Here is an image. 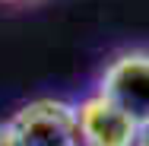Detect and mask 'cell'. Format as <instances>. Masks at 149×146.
<instances>
[{
	"label": "cell",
	"mask_w": 149,
	"mask_h": 146,
	"mask_svg": "<svg viewBox=\"0 0 149 146\" xmlns=\"http://www.w3.org/2000/svg\"><path fill=\"white\" fill-rule=\"evenodd\" d=\"M73 108H76V127L83 146H130L136 124L98 89Z\"/></svg>",
	"instance_id": "obj_3"
},
{
	"label": "cell",
	"mask_w": 149,
	"mask_h": 146,
	"mask_svg": "<svg viewBox=\"0 0 149 146\" xmlns=\"http://www.w3.org/2000/svg\"><path fill=\"white\" fill-rule=\"evenodd\" d=\"M98 92L111 98L133 124L149 121V51H124L98 80Z\"/></svg>",
	"instance_id": "obj_2"
},
{
	"label": "cell",
	"mask_w": 149,
	"mask_h": 146,
	"mask_svg": "<svg viewBox=\"0 0 149 146\" xmlns=\"http://www.w3.org/2000/svg\"><path fill=\"white\" fill-rule=\"evenodd\" d=\"M130 146H149V121H146V124H136Z\"/></svg>",
	"instance_id": "obj_4"
},
{
	"label": "cell",
	"mask_w": 149,
	"mask_h": 146,
	"mask_svg": "<svg viewBox=\"0 0 149 146\" xmlns=\"http://www.w3.org/2000/svg\"><path fill=\"white\" fill-rule=\"evenodd\" d=\"M10 3H13V0H10Z\"/></svg>",
	"instance_id": "obj_5"
},
{
	"label": "cell",
	"mask_w": 149,
	"mask_h": 146,
	"mask_svg": "<svg viewBox=\"0 0 149 146\" xmlns=\"http://www.w3.org/2000/svg\"><path fill=\"white\" fill-rule=\"evenodd\" d=\"M3 127L13 146H83L76 108L57 98H35L22 105Z\"/></svg>",
	"instance_id": "obj_1"
}]
</instances>
